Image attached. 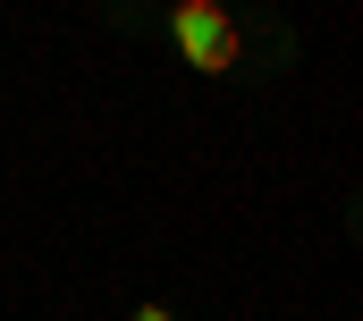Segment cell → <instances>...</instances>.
<instances>
[{"mask_svg":"<svg viewBox=\"0 0 363 321\" xmlns=\"http://www.w3.org/2000/svg\"><path fill=\"white\" fill-rule=\"evenodd\" d=\"M169 43L194 77H228L245 60V26L228 17V0H178L169 9Z\"/></svg>","mask_w":363,"mask_h":321,"instance_id":"cell-1","label":"cell"},{"mask_svg":"<svg viewBox=\"0 0 363 321\" xmlns=\"http://www.w3.org/2000/svg\"><path fill=\"white\" fill-rule=\"evenodd\" d=\"M135 321H178V313H169V305H135Z\"/></svg>","mask_w":363,"mask_h":321,"instance_id":"cell-2","label":"cell"}]
</instances>
